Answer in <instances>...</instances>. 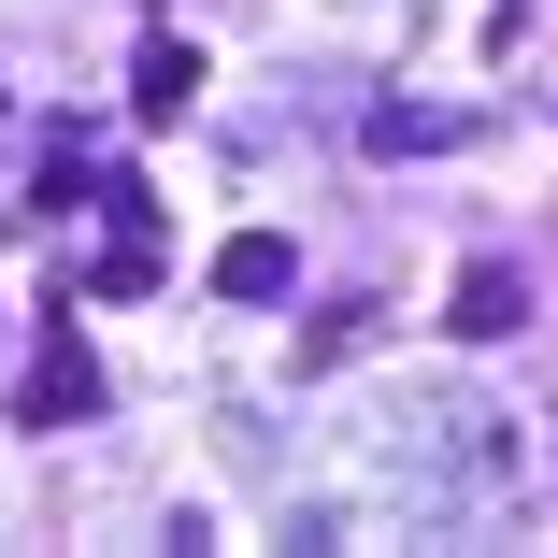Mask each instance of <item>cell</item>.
I'll use <instances>...</instances> for the list:
<instances>
[{
    "mask_svg": "<svg viewBox=\"0 0 558 558\" xmlns=\"http://www.w3.org/2000/svg\"><path fill=\"white\" fill-rule=\"evenodd\" d=\"M0 130H15V116H0Z\"/></svg>",
    "mask_w": 558,
    "mask_h": 558,
    "instance_id": "obj_7",
    "label": "cell"
},
{
    "mask_svg": "<svg viewBox=\"0 0 558 558\" xmlns=\"http://www.w3.org/2000/svg\"><path fill=\"white\" fill-rule=\"evenodd\" d=\"M444 329H459V344H501V329H530L515 258H473V272H459V315H444Z\"/></svg>",
    "mask_w": 558,
    "mask_h": 558,
    "instance_id": "obj_2",
    "label": "cell"
},
{
    "mask_svg": "<svg viewBox=\"0 0 558 558\" xmlns=\"http://www.w3.org/2000/svg\"><path fill=\"white\" fill-rule=\"evenodd\" d=\"M86 287H100V301H144V287H158V230H116V258H100Z\"/></svg>",
    "mask_w": 558,
    "mask_h": 558,
    "instance_id": "obj_5",
    "label": "cell"
},
{
    "mask_svg": "<svg viewBox=\"0 0 558 558\" xmlns=\"http://www.w3.org/2000/svg\"><path fill=\"white\" fill-rule=\"evenodd\" d=\"M186 100H201V58H186V44L158 29V44H144V72H130V116H144V130H172Z\"/></svg>",
    "mask_w": 558,
    "mask_h": 558,
    "instance_id": "obj_4",
    "label": "cell"
},
{
    "mask_svg": "<svg viewBox=\"0 0 558 558\" xmlns=\"http://www.w3.org/2000/svg\"><path fill=\"white\" fill-rule=\"evenodd\" d=\"M287 230H230V244H215V301H287Z\"/></svg>",
    "mask_w": 558,
    "mask_h": 558,
    "instance_id": "obj_3",
    "label": "cell"
},
{
    "mask_svg": "<svg viewBox=\"0 0 558 558\" xmlns=\"http://www.w3.org/2000/svg\"><path fill=\"white\" fill-rule=\"evenodd\" d=\"M86 401H100V359L72 344V301H58V344H44V373L15 387V429H72Z\"/></svg>",
    "mask_w": 558,
    "mask_h": 558,
    "instance_id": "obj_1",
    "label": "cell"
},
{
    "mask_svg": "<svg viewBox=\"0 0 558 558\" xmlns=\"http://www.w3.org/2000/svg\"><path fill=\"white\" fill-rule=\"evenodd\" d=\"M415 144H444V116H415V100H387V116H373V158H415Z\"/></svg>",
    "mask_w": 558,
    "mask_h": 558,
    "instance_id": "obj_6",
    "label": "cell"
}]
</instances>
